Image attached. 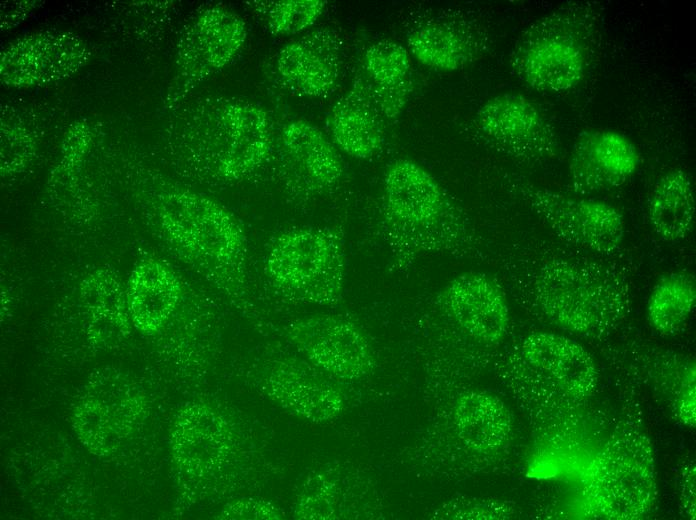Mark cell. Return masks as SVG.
I'll list each match as a JSON object with an SVG mask.
<instances>
[{"instance_id": "obj_11", "label": "cell", "mask_w": 696, "mask_h": 520, "mask_svg": "<svg viewBox=\"0 0 696 520\" xmlns=\"http://www.w3.org/2000/svg\"><path fill=\"white\" fill-rule=\"evenodd\" d=\"M273 164L286 194L298 204L337 187L344 173L333 143L320 129L302 119L290 121L282 128Z\"/></svg>"}, {"instance_id": "obj_8", "label": "cell", "mask_w": 696, "mask_h": 520, "mask_svg": "<svg viewBox=\"0 0 696 520\" xmlns=\"http://www.w3.org/2000/svg\"><path fill=\"white\" fill-rule=\"evenodd\" d=\"M246 38L245 21L229 8L215 4L196 12L177 42L166 109L177 108L197 86L232 62Z\"/></svg>"}, {"instance_id": "obj_30", "label": "cell", "mask_w": 696, "mask_h": 520, "mask_svg": "<svg viewBox=\"0 0 696 520\" xmlns=\"http://www.w3.org/2000/svg\"><path fill=\"white\" fill-rule=\"evenodd\" d=\"M36 6L35 1L11 2V4L2 3L1 21L4 22L3 27H11L19 23L24 17Z\"/></svg>"}, {"instance_id": "obj_5", "label": "cell", "mask_w": 696, "mask_h": 520, "mask_svg": "<svg viewBox=\"0 0 696 520\" xmlns=\"http://www.w3.org/2000/svg\"><path fill=\"white\" fill-rule=\"evenodd\" d=\"M270 287L285 299L318 305L340 302L346 249L340 228L299 226L272 238L262 262Z\"/></svg>"}, {"instance_id": "obj_23", "label": "cell", "mask_w": 696, "mask_h": 520, "mask_svg": "<svg viewBox=\"0 0 696 520\" xmlns=\"http://www.w3.org/2000/svg\"><path fill=\"white\" fill-rule=\"evenodd\" d=\"M184 284L166 263L147 259L131 274L129 295L131 308L142 328L157 332L163 329L183 300Z\"/></svg>"}, {"instance_id": "obj_7", "label": "cell", "mask_w": 696, "mask_h": 520, "mask_svg": "<svg viewBox=\"0 0 696 520\" xmlns=\"http://www.w3.org/2000/svg\"><path fill=\"white\" fill-rule=\"evenodd\" d=\"M586 493L595 509L610 519L646 515L657 496L653 450L635 428L613 433L597 455Z\"/></svg>"}, {"instance_id": "obj_21", "label": "cell", "mask_w": 696, "mask_h": 520, "mask_svg": "<svg viewBox=\"0 0 696 520\" xmlns=\"http://www.w3.org/2000/svg\"><path fill=\"white\" fill-rule=\"evenodd\" d=\"M410 53L423 65L454 71L479 59L488 48L484 30L468 20H429L408 36Z\"/></svg>"}, {"instance_id": "obj_12", "label": "cell", "mask_w": 696, "mask_h": 520, "mask_svg": "<svg viewBox=\"0 0 696 520\" xmlns=\"http://www.w3.org/2000/svg\"><path fill=\"white\" fill-rule=\"evenodd\" d=\"M90 55L84 40L73 33H30L14 40L1 52V81L18 88L49 84L76 73Z\"/></svg>"}, {"instance_id": "obj_18", "label": "cell", "mask_w": 696, "mask_h": 520, "mask_svg": "<svg viewBox=\"0 0 696 520\" xmlns=\"http://www.w3.org/2000/svg\"><path fill=\"white\" fill-rule=\"evenodd\" d=\"M451 418L458 442L476 460H496L513 440L511 413L499 397L489 392L461 394L453 404Z\"/></svg>"}, {"instance_id": "obj_20", "label": "cell", "mask_w": 696, "mask_h": 520, "mask_svg": "<svg viewBox=\"0 0 696 520\" xmlns=\"http://www.w3.org/2000/svg\"><path fill=\"white\" fill-rule=\"evenodd\" d=\"M385 118L377 108L361 75L331 108L327 127L333 143L347 155L370 159L385 143Z\"/></svg>"}, {"instance_id": "obj_4", "label": "cell", "mask_w": 696, "mask_h": 520, "mask_svg": "<svg viewBox=\"0 0 696 520\" xmlns=\"http://www.w3.org/2000/svg\"><path fill=\"white\" fill-rule=\"evenodd\" d=\"M600 12L595 3L572 2L536 20L511 51L513 73L539 91L559 93L576 87L593 58Z\"/></svg>"}, {"instance_id": "obj_19", "label": "cell", "mask_w": 696, "mask_h": 520, "mask_svg": "<svg viewBox=\"0 0 696 520\" xmlns=\"http://www.w3.org/2000/svg\"><path fill=\"white\" fill-rule=\"evenodd\" d=\"M516 352L546 372L584 404L595 392L598 371L591 355L574 340L550 332L527 335Z\"/></svg>"}, {"instance_id": "obj_22", "label": "cell", "mask_w": 696, "mask_h": 520, "mask_svg": "<svg viewBox=\"0 0 696 520\" xmlns=\"http://www.w3.org/2000/svg\"><path fill=\"white\" fill-rule=\"evenodd\" d=\"M385 120L402 113L412 91L409 51L393 40H380L365 51L360 72Z\"/></svg>"}, {"instance_id": "obj_13", "label": "cell", "mask_w": 696, "mask_h": 520, "mask_svg": "<svg viewBox=\"0 0 696 520\" xmlns=\"http://www.w3.org/2000/svg\"><path fill=\"white\" fill-rule=\"evenodd\" d=\"M476 123L485 139L515 157L542 161L557 155L554 128L538 107L520 94L491 97L478 109Z\"/></svg>"}, {"instance_id": "obj_15", "label": "cell", "mask_w": 696, "mask_h": 520, "mask_svg": "<svg viewBox=\"0 0 696 520\" xmlns=\"http://www.w3.org/2000/svg\"><path fill=\"white\" fill-rule=\"evenodd\" d=\"M640 155L625 135L608 129L582 131L569 158V182L575 193L592 194L623 185L637 170Z\"/></svg>"}, {"instance_id": "obj_2", "label": "cell", "mask_w": 696, "mask_h": 520, "mask_svg": "<svg viewBox=\"0 0 696 520\" xmlns=\"http://www.w3.org/2000/svg\"><path fill=\"white\" fill-rule=\"evenodd\" d=\"M273 123L261 106L239 98H205L167 129V150L185 175L213 185H237L273 164Z\"/></svg>"}, {"instance_id": "obj_14", "label": "cell", "mask_w": 696, "mask_h": 520, "mask_svg": "<svg viewBox=\"0 0 696 520\" xmlns=\"http://www.w3.org/2000/svg\"><path fill=\"white\" fill-rule=\"evenodd\" d=\"M342 66L339 34L322 27L285 44L275 59L280 84L293 95L321 98L335 88Z\"/></svg>"}, {"instance_id": "obj_28", "label": "cell", "mask_w": 696, "mask_h": 520, "mask_svg": "<svg viewBox=\"0 0 696 520\" xmlns=\"http://www.w3.org/2000/svg\"><path fill=\"white\" fill-rule=\"evenodd\" d=\"M230 518L240 519H280L278 508L266 501L243 499L231 507Z\"/></svg>"}, {"instance_id": "obj_3", "label": "cell", "mask_w": 696, "mask_h": 520, "mask_svg": "<svg viewBox=\"0 0 696 520\" xmlns=\"http://www.w3.org/2000/svg\"><path fill=\"white\" fill-rule=\"evenodd\" d=\"M383 188L385 238L393 270L407 269L426 254L454 252L467 245L464 221L449 209L442 188L419 163L394 161Z\"/></svg>"}, {"instance_id": "obj_10", "label": "cell", "mask_w": 696, "mask_h": 520, "mask_svg": "<svg viewBox=\"0 0 696 520\" xmlns=\"http://www.w3.org/2000/svg\"><path fill=\"white\" fill-rule=\"evenodd\" d=\"M284 333L306 362L329 376L356 380L374 368L368 337L345 317L329 314L302 317L288 323Z\"/></svg>"}, {"instance_id": "obj_9", "label": "cell", "mask_w": 696, "mask_h": 520, "mask_svg": "<svg viewBox=\"0 0 696 520\" xmlns=\"http://www.w3.org/2000/svg\"><path fill=\"white\" fill-rule=\"evenodd\" d=\"M511 186L564 240L592 251L608 254L622 243L624 218L613 205L566 196L515 178Z\"/></svg>"}, {"instance_id": "obj_29", "label": "cell", "mask_w": 696, "mask_h": 520, "mask_svg": "<svg viewBox=\"0 0 696 520\" xmlns=\"http://www.w3.org/2000/svg\"><path fill=\"white\" fill-rule=\"evenodd\" d=\"M680 506L683 514L690 519L695 518V465L690 463L684 467L680 479Z\"/></svg>"}, {"instance_id": "obj_24", "label": "cell", "mask_w": 696, "mask_h": 520, "mask_svg": "<svg viewBox=\"0 0 696 520\" xmlns=\"http://www.w3.org/2000/svg\"><path fill=\"white\" fill-rule=\"evenodd\" d=\"M695 216L692 182L685 171L673 169L655 185L648 205L654 232L664 240L678 241L691 230Z\"/></svg>"}, {"instance_id": "obj_27", "label": "cell", "mask_w": 696, "mask_h": 520, "mask_svg": "<svg viewBox=\"0 0 696 520\" xmlns=\"http://www.w3.org/2000/svg\"><path fill=\"white\" fill-rule=\"evenodd\" d=\"M695 366L689 365L683 372L680 392L677 400V412L680 420L694 428L696 422Z\"/></svg>"}, {"instance_id": "obj_16", "label": "cell", "mask_w": 696, "mask_h": 520, "mask_svg": "<svg viewBox=\"0 0 696 520\" xmlns=\"http://www.w3.org/2000/svg\"><path fill=\"white\" fill-rule=\"evenodd\" d=\"M308 362L291 357L268 360L262 386L285 411L315 423L336 418L344 408L341 392Z\"/></svg>"}, {"instance_id": "obj_17", "label": "cell", "mask_w": 696, "mask_h": 520, "mask_svg": "<svg viewBox=\"0 0 696 520\" xmlns=\"http://www.w3.org/2000/svg\"><path fill=\"white\" fill-rule=\"evenodd\" d=\"M440 299L447 314L472 339L497 344L506 336L510 321L506 298L485 274L458 275L444 287Z\"/></svg>"}, {"instance_id": "obj_1", "label": "cell", "mask_w": 696, "mask_h": 520, "mask_svg": "<svg viewBox=\"0 0 696 520\" xmlns=\"http://www.w3.org/2000/svg\"><path fill=\"white\" fill-rule=\"evenodd\" d=\"M148 196L149 219L167 248L249 313V248L237 217L206 195L164 177L154 178Z\"/></svg>"}, {"instance_id": "obj_26", "label": "cell", "mask_w": 696, "mask_h": 520, "mask_svg": "<svg viewBox=\"0 0 696 520\" xmlns=\"http://www.w3.org/2000/svg\"><path fill=\"white\" fill-rule=\"evenodd\" d=\"M245 6L274 35L298 34L311 27L323 14L322 0H253Z\"/></svg>"}, {"instance_id": "obj_6", "label": "cell", "mask_w": 696, "mask_h": 520, "mask_svg": "<svg viewBox=\"0 0 696 520\" xmlns=\"http://www.w3.org/2000/svg\"><path fill=\"white\" fill-rule=\"evenodd\" d=\"M534 302L554 325L588 338L606 335L625 318L629 296L623 283L599 268L554 260L539 270Z\"/></svg>"}, {"instance_id": "obj_25", "label": "cell", "mask_w": 696, "mask_h": 520, "mask_svg": "<svg viewBox=\"0 0 696 520\" xmlns=\"http://www.w3.org/2000/svg\"><path fill=\"white\" fill-rule=\"evenodd\" d=\"M695 301L696 288L692 275L672 273L660 280L649 297V323L662 335H674L687 323Z\"/></svg>"}]
</instances>
